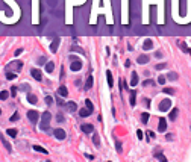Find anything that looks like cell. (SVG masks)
Wrapping results in <instances>:
<instances>
[{"instance_id": "d4e9b609", "label": "cell", "mask_w": 191, "mask_h": 162, "mask_svg": "<svg viewBox=\"0 0 191 162\" xmlns=\"http://www.w3.org/2000/svg\"><path fill=\"white\" fill-rule=\"evenodd\" d=\"M33 150H35V152H39V153H44V155H47V150H46V149H43L41 146H33Z\"/></svg>"}, {"instance_id": "bcb514c9", "label": "cell", "mask_w": 191, "mask_h": 162, "mask_svg": "<svg viewBox=\"0 0 191 162\" xmlns=\"http://www.w3.org/2000/svg\"><path fill=\"white\" fill-rule=\"evenodd\" d=\"M137 135H138V138H140V140H143V136H144L141 130H137Z\"/></svg>"}, {"instance_id": "3957f363", "label": "cell", "mask_w": 191, "mask_h": 162, "mask_svg": "<svg viewBox=\"0 0 191 162\" xmlns=\"http://www.w3.org/2000/svg\"><path fill=\"white\" fill-rule=\"evenodd\" d=\"M170 108H172V100H170V99H164V100L159 103V111H161V112H167Z\"/></svg>"}, {"instance_id": "60d3db41", "label": "cell", "mask_w": 191, "mask_h": 162, "mask_svg": "<svg viewBox=\"0 0 191 162\" xmlns=\"http://www.w3.org/2000/svg\"><path fill=\"white\" fill-rule=\"evenodd\" d=\"M11 96H12V97L17 96V86H12V89H11Z\"/></svg>"}, {"instance_id": "9a60e30c", "label": "cell", "mask_w": 191, "mask_h": 162, "mask_svg": "<svg viewBox=\"0 0 191 162\" xmlns=\"http://www.w3.org/2000/svg\"><path fill=\"white\" fill-rule=\"evenodd\" d=\"M91 86H93V76H88L87 77V82H85V89H91Z\"/></svg>"}, {"instance_id": "f1b7e54d", "label": "cell", "mask_w": 191, "mask_h": 162, "mask_svg": "<svg viewBox=\"0 0 191 162\" xmlns=\"http://www.w3.org/2000/svg\"><path fill=\"white\" fill-rule=\"evenodd\" d=\"M93 143L96 144V147H99V146H100V138H99V135H97V133L93 136Z\"/></svg>"}, {"instance_id": "f5cc1de1", "label": "cell", "mask_w": 191, "mask_h": 162, "mask_svg": "<svg viewBox=\"0 0 191 162\" xmlns=\"http://www.w3.org/2000/svg\"><path fill=\"white\" fill-rule=\"evenodd\" d=\"M0 115H2V109H0Z\"/></svg>"}, {"instance_id": "f546056e", "label": "cell", "mask_w": 191, "mask_h": 162, "mask_svg": "<svg viewBox=\"0 0 191 162\" xmlns=\"http://www.w3.org/2000/svg\"><path fill=\"white\" fill-rule=\"evenodd\" d=\"M15 77H17V74H14L12 71H11V73H9V71L6 73V79H8V80H14Z\"/></svg>"}, {"instance_id": "277c9868", "label": "cell", "mask_w": 191, "mask_h": 162, "mask_svg": "<svg viewBox=\"0 0 191 162\" xmlns=\"http://www.w3.org/2000/svg\"><path fill=\"white\" fill-rule=\"evenodd\" d=\"M53 135H55V138L56 140H59V141H62V140H65V130H62V129H55L53 130Z\"/></svg>"}, {"instance_id": "ffe728a7", "label": "cell", "mask_w": 191, "mask_h": 162, "mask_svg": "<svg viewBox=\"0 0 191 162\" xmlns=\"http://www.w3.org/2000/svg\"><path fill=\"white\" fill-rule=\"evenodd\" d=\"M67 108H68V109H70L71 112H74V111H77V105H76L74 102H68V103H67Z\"/></svg>"}, {"instance_id": "681fc988", "label": "cell", "mask_w": 191, "mask_h": 162, "mask_svg": "<svg viewBox=\"0 0 191 162\" xmlns=\"http://www.w3.org/2000/svg\"><path fill=\"white\" fill-rule=\"evenodd\" d=\"M56 102H58V105H59V106H62V105H64V100H62V99H56Z\"/></svg>"}, {"instance_id": "5b68a950", "label": "cell", "mask_w": 191, "mask_h": 162, "mask_svg": "<svg viewBox=\"0 0 191 162\" xmlns=\"http://www.w3.org/2000/svg\"><path fill=\"white\" fill-rule=\"evenodd\" d=\"M27 118L32 121V123H36L38 118H39V114L36 111H27Z\"/></svg>"}, {"instance_id": "ab89813d", "label": "cell", "mask_w": 191, "mask_h": 162, "mask_svg": "<svg viewBox=\"0 0 191 162\" xmlns=\"http://www.w3.org/2000/svg\"><path fill=\"white\" fill-rule=\"evenodd\" d=\"M164 92H165V94H173L175 89H173V88H164Z\"/></svg>"}, {"instance_id": "30bf717a", "label": "cell", "mask_w": 191, "mask_h": 162, "mask_svg": "<svg viewBox=\"0 0 191 162\" xmlns=\"http://www.w3.org/2000/svg\"><path fill=\"white\" fill-rule=\"evenodd\" d=\"M30 74H32V77H33V79H36V80H41V79H43V77H41V71H39V70H35V68H33V70H30Z\"/></svg>"}, {"instance_id": "7a4b0ae2", "label": "cell", "mask_w": 191, "mask_h": 162, "mask_svg": "<svg viewBox=\"0 0 191 162\" xmlns=\"http://www.w3.org/2000/svg\"><path fill=\"white\" fill-rule=\"evenodd\" d=\"M80 68H82V62H80V59H77V58H73V56H71L70 70H71V71H79Z\"/></svg>"}, {"instance_id": "d6986e66", "label": "cell", "mask_w": 191, "mask_h": 162, "mask_svg": "<svg viewBox=\"0 0 191 162\" xmlns=\"http://www.w3.org/2000/svg\"><path fill=\"white\" fill-rule=\"evenodd\" d=\"M0 140H2V143H3V146L6 147V150H8V152H11V150H12V149H11V144H9L6 140H5V136H3L2 133H0Z\"/></svg>"}, {"instance_id": "d6a6232c", "label": "cell", "mask_w": 191, "mask_h": 162, "mask_svg": "<svg viewBox=\"0 0 191 162\" xmlns=\"http://www.w3.org/2000/svg\"><path fill=\"white\" fill-rule=\"evenodd\" d=\"M141 121H143V123H147V121H149V114H147V112H144V114L141 115Z\"/></svg>"}, {"instance_id": "9c48e42d", "label": "cell", "mask_w": 191, "mask_h": 162, "mask_svg": "<svg viewBox=\"0 0 191 162\" xmlns=\"http://www.w3.org/2000/svg\"><path fill=\"white\" fill-rule=\"evenodd\" d=\"M137 62H138V64H141V65H144V64H147V62H149V56H147V55H140V56H138V59H137Z\"/></svg>"}, {"instance_id": "ee69618b", "label": "cell", "mask_w": 191, "mask_h": 162, "mask_svg": "<svg viewBox=\"0 0 191 162\" xmlns=\"http://www.w3.org/2000/svg\"><path fill=\"white\" fill-rule=\"evenodd\" d=\"M46 103H47V105H52V97H50V96L46 97Z\"/></svg>"}, {"instance_id": "7c38bea8", "label": "cell", "mask_w": 191, "mask_h": 162, "mask_svg": "<svg viewBox=\"0 0 191 162\" xmlns=\"http://www.w3.org/2000/svg\"><path fill=\"white\" fill-rule=\"evenodd\" d=\"M152 47H153V42H152V39L147 38V39L144 41V44H143V49H144V50H150Z\"/></svg>"}, {"instance_id": "816d5d0a", "label": "cell", "mask_w": 191, "mask_h": 162, "mask_svg": "<svg viewBox=\"0 0 191 162\" xmlns=\"http://www.w3.org/2000/svg\"><path fill=\"white\" fill-rule=\"evenodd\" d=\"M147 135H149V138H155V133H153V132H147Z\"/></svg>"}, {"instance_id": "8992f818", "label": "cell", "mask_w": 191, "mask_h": 162, "mask_svg": "<svg viewBox=\"0 0 191 162\" xmlns=\"http://www.w3.org/2000/svg\"><path fill=\"white\" fill-rule=\"evenodd\" d=\"M21 67H23V62H20V61H14V62H11V64L6 67V70H9V68H11V70H12V68H15V70H20Z\"/></svg>"}, {"instance_id": "5bb4252c", "label": "cell", "mask_w": 191, "mask_h": 162, "mask_svg": "<svg viewBox=\"0 0 191 162\" xmlns=\"http://www.w3.org/2000/svg\"><path fill=\"white\" fill-rule=\"evenodd\" d=\"M106 80H108V86H114V79H112V73L111 71L106 73Z\"/></svg>"}, {"instance_id": "836d02e7", "label": "cell", "mask_w": 191, "mask_h": 162, "mask_svg": "<svg viewBox=\"0 0 191 162\" xmlns=\"http://www.w3.org/2000/svg\"><path fill=\"white\" fill-rule=\"evenodd\" d=\"M85 105H87V108H88L90 111H94V106H93V103H91L90 100H85Z\"/></svg>"}, {"instance_id": "1f68e13d", "label": "cell", "mask_w": 191, "mask_h": 162, "mask_svg": "<svg viewBox=\"0 0 191 162\" xmlns=\"http://www.w3.org/2000/svg\"><path fill=\"white\" fill-rule=\"evenodd\" d=\"M153 85H155V82H153V80H150V79L143 82V86H153Z\"/></svg>"}, {"instance_id": "f6af8a7d", "label": "cell", "mask_w": 191, "mask_h": 162, "mask_svg": "<svg viewBox=\"0 0 191 162\" xmlns=\"http://www.w3.org/2000/svg\"><path fill=\"white\" fill-rule=\"evenodd\" d=\"M115 149H117V152H121V144L117 141V144H115Z\"/></svg>"}, {"instance_id": "7dc6e473", "label": "cell", "mask_w": 191, "mask_h": 162, "mask_svg": "<svg viewBox=\"0 0 191 162\" xmlns=\"http://www.w3.org/2000/svg\"><path fill=\"white\" fill-rule=\"evenodd\" d=\"M49 5L53 8V6H56V0H49Z\"/></svg>"}, {"instance_id": "4fadbf2b", "label": "cell", "mask_w": 191, "mask_h": 162, "mask_svg": "<svg viewBox=\"0 0 191 162\" xmlns=\"http://www.w3.org/2000/svg\"><path fill=\"white\" fill-rule=\"evenodd\" d=\"M58 44H59V38H55V39H53V42H52V45H50V50H52L53 53H56Z\"/></svg>"}, {"instance_id": "f35d334b", "label": "cell", "mask_w": 191, "mask_h": 162, "mask_svg": "<svg viewBox=\"0 0 191 162\" xmlns=\"http://www.w3.org/2000/svg\"><path fill=\"white\" fill-rule=\"evenodd\" d=\"M158 83H159V85H164V83H165V77H164V76H159V77H158Z\"/></svg>"}, {"instance_id": "74e56055", "label": "cell", "mask_w": 191, "mask_h": 162, "mask_svg": "<svg viewBox=\"0 0 191 162\" xmlns=\"http://www.w3.org/2000/svg\"><path fill=\"white\" fill-rule=\"evenodd\" d=\"M168 79H170V80H176V79H178V74H176V73H170V74H168Z\"/></svg>"}, {"instance_id": "44dd1931", "label": "cell", "mask_w": 191, "mask_h": 162, "mask_svg": "<svg viewBox=\"0 0 191 162\" xmlns=\"http://www.w3.org/2000/svg\"><path fill=\"white\" fill-rule=\"evenodd\" d=\"M53 70H55V64H53V62H47V64H46V71H47V73H52Z\"/></svg>"}, {"instance_id": "ac0fdd59", "label": "cell", "mask_w": 191, "mask_h": 162, "mask_svg": "<svg viewBox=\"0 0 191 162\" xmlns=\"http://www.w3.org/2000/svg\"><path fill=\"white\" fill-rule=\"evenodd\" d=\"M27 102H29L30 105H35V103L38 102V99H36V96H33V94H27Z\"/></svg>"}, {"instance_id": "e575fe53", "label": "cell", "mask_w": 191, "mask_h": 162, "mask_svg": "<svg viewBox=\"0 0 191 162\" xmlns=\"http://www.w3.org/2000/svg\"><path fill=\"white\" fill-rule=\"evenodd\" d=\"M56 120H58V123H62V121L65 120V117H64V114H58V115H56Z\"/></svg>"}, {"instance_id": "b9f144b4", "label": "cell", "mask_w": 191, "mask_h": 162, "mask_svg": "<svg viewBox=\"0 0 191 162\" xmlns=\"http://www.w3.org/2000/svg\"><path fill=\"white\" fill-rule=\"evenodd\" d=\"M21 52H23V49H17V50L14 52V55H15V56H20V55H21Z\"/></svg>"}, {"instance_id": "d590c367", "label": "cell", "mask_w": 191, "mask_h": 162, "mask_svg": "<svg viewBox=\"0 0 191 162\" xmlns=\"http://www.w3.org/2000/svg\"><path fill=\"white\" fill-rule=\"evenodd\" d=\"M20 89H21V91H29L30 86H29L27 83H24V85H20Z\"/></svg>"}, {"instance_id": "7bdbcfd3", "label": "cell", "mask_w": 191, "mask_h": 162, "mask_svg": "<svg viewBox=\"0 0 191 162\" xmlns=\"http://www.w3.org/2000/svg\"><path fill=\"white\" fill-rule=\"evenodd\" d=\"M17 120H18V114L15 112V114H14V115L11 117V121H17Z\"/></svg>"}, {"instance_id": "4316f807", "label": "cell", "mask_w": 191, "mask_h": 162, "mask_svg": "<svg viewBox=\"0 0 191 162\" xmlns=\"http://www.w3.org/2000/svg\"><path fill=\"white\" fill-rule=\"evenodd\" d=\"M178 44H179V47H182V49H184V52H187V53H190V55H191V50H190V49H188V47H187V45H185V42H182V41H179Z\"/></svg>"}, {"instance_id": "c3c4849f", "label": "cell", "mask_w": 191, "mask_h": 162, "mask_svg": "<svg viewBox=\"0 0 191 162\" xmlns=\"http://www.w3.org/2000/svg\"><path fill=\"white\" fill-rule=\"evenodd\" d=\"M44 62H46V58H39V59H38V64H39V65L44 64Z\"/></svg>"}, {"instance_id": "52a82bcc", "label": "cell", "mask_w": 191, "mask_h": 162, "mask_svg": "<svg viewBox=\"0 0 191 162\" xmlns=\"http://www.w3.org/2000/svg\"><path fill=\"white\" fill-rule=\"evenodd\" d=\"M158 130H159V132H165V130H167V120H165V118H159Z\"/></svg>"}, {"instance_id": "f907efd6", "label": "cell", "mask_w": 191, "mask_h": 162, "mask_svg": "<svg viewBox=\"0 0 191 162\" xmlns=\"http://www.w3.org/2000/svg\"><path fill=\"white\" fill-rule=\"evenodd\" d=\"M155 56H156V58H162V53H161V52H156Z\"/></svg>"}, {"instance_id": "2e32d148", "label": "cell", "mask_w": 191, "mask_h": 162, "mask_svg": "<svg viewBox=\"0 0 191 162\" xmlns=\"http://www.w3.org/2000/svg\"><path fill=\"white\" fill-rule=\"evenodd\" d=\"M58 94H59L61 97H67V96H68V91H67V88H65V86H59Z\"/></svg>"}, {"instance_id": "484cf974", "label": "cell", "mask_w": 191, "mask_h": 162, "mask_svg": "<svg viewBox=\"0 0 191 162\" xmlns=\"http://www.w3.org/2000/svg\"><path fill=\"white\" fill-rule=\"evenodd\" d=\"M187 14V0H182V8H181V15Z\"/></svg>"}, {"instance_id": "8d00e7d4", "label": "cell", "mask_w": 191, "mask_h": 162, "mask_svg": "<svg viewBox=\"0 0 191 162\" xmlns=\"http://www.w3.org/2000/svg\"><path fill=\"white\" fill-rule=\"evenodd\" d=\"M165 67H167V64H164V62H162V64H158L155 68H156V70H164Z\"/></svg>"}, {"instance_id": "8fae6325", "label": "cell", "mask_w": 191, "mask_h": 162, "mask_svg": "<svg viewBox=\"0 0 191 162\" xmlns=\"http://www.w3.org/2000/svg\"><path fill=\"white\" fill-rule=\"evenodd\" d=\"M138 83V74L135 71H132V76H131V86H135Z\"/></svg>"}, {"instance_id": "83f0119b", "label": "cell", "mask_w": 191, "mask_h": 162, "mask_svg": "<svg viewBox=\"0 0 191 162\" xmlns=\"http://www.w3.org/2000/svg\"><path fill=\"white\" fill-rule=\"evenodd\" d=\"M178 112H179L178 109H173V111L170 112V120H172V121H173V120H176V117H178Z\"/></svg>"}, {"instance_id": "6da1fadb", "label": "cell", "mask_w": 191, "mask_h": 162, "mask_svg": "<svg viewBox=\"0 0 191 162\" xmlns=\"http://www.w3.org/2000/svg\"><path fill=\"white\" fill-rule=\"evenodd\" d=\"M50 118H52V115H50L49 111H46V112L41 115V124H39V129H41V130H49V127H50Z\"/></svg>"}, {"instance_id": "e0dca14e", "label": "cell", "mask_w": 191, "mask_h": 162, "mask_svg": "<svg viewBox=\"0 0 191 162\" xmlns=\"http://www.w3.org/2000/svg\"><path fill=\"white\" fill-rule=\"evenodd\" d=\"M91 114H93V111H90L88 108H87V109L82 108V109L79 111V115H80V117H88V115H91Z\"/></svg>"}, {"instance_id": "4dcf8cb0", "label": "cell", "mask_w": 191, "mask_h": 162, "mask_svg": "<svg viewBox=\"0 0 191 162\" xmlns=\"http://www.w3.org/2000/svg\"><path fill=\"white\" fill-rule=\"evenodd\" d=\"M8 97H9V92H8V91H2V92H0V100H6Z\"/></svg>"}, {"instance_id": "7402d4cb", "label": "cell", "mask_w": 191, "mask_h": 162, "mask_svg": "<svg viewBox=\"0 0 191 162\" xmlns=\"http://www.w3.org/2000/svg\"><path fill=\"white\" fill-rule=\"evenodd\" d=\"M135 97H137V92H135V91H132V92H131V100H129V103H131V106H135V103H137V100H135Z\"/></svg>"}, {"instance_id": "603a6c76", "label": "cell", "mask_w": 191, "mask_h": 162, "mask_svg": "<svg viewBox=\"0 0 191 162\" xmlns=\"http://www.w3.org/2000/svg\"><path fill=\"white\" fill-rule=\"evenodd\" d=\"M155 158H158L161 162H165V161H167V158H165V156H164L161 152H155Z\"/></svg>"}, {"instance_id": "cb8c5ba5", "label": "cell", "mask_w": 191, "mask_h": 162, "mask_svg": "<svg viewBox=\"0 0 191 162\" xmlns=\"http://www.w3.org/2000/svg\"><path fill=\"white\" fill-rule=\"evenodd\" d=\"M6 133H8L11 138H15V136H17V133H18V130H17V129H8V132H6Z\"/></svg>"}, {"instance_id": "ba28073f", "label": "cell", "mask_w": 191, "mask_h": 162, "mask_svg": "<svg viewBox=\"0 0 191 162\" xmlns=\"http://www.w3.org/2000/svg\"><path fill=\"white\" fill-rule=\"evenodd\" d=\"M80 129H82L83 133H93V132H94V126H93V124H82Z\"/></svg>"}]
</instances>
